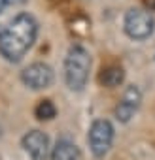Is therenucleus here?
Returning a JSON list of instances; mask_svg holds the SVG:
<instances>
[{
  "instance_id": "1",
  "label": "nucleus",
  "mask_w": 155,
  "mask_h": 160,
  "mask_svg": "<svg viewBox=\"0 0 155 160\" xmlns=\"http://www.w3.org/2000/svg\"><path fill=\"white\" fill-rule=\"evenodd\" d=\"M38 36V23L30 13H17L0 27V55L8 62H19Z\"/></svg>"
},
{
  "instance_id": "2",
  "label": "nucleus",
  "mask_w": 155,
  "mask_h": 160,
  "mask_svg": "<svg viewBox=\"0 0 155 160\" xmlns=\"http://www.w3.org/2000/svg\"><path fill=\"white\" fill-rule=\"evenodd\" d=\"M91 55L83 45H72L64 58V81L70 91H83L89 79Z\"/></svg>"
},
{
  "instance_id": "3",
  "label": "nucleus",
  "mask_w": 155,
  "mask_h": 160,
  "mask_svg": "<svg viewBox=\"0 0 155 160\" xmlns=\"http://www.w3.org/2000/svg\"><path fill=\"white\" fill-rule=\"evenodd\" d=\"M123 30L131 40H147L155 30V19L147 10L131 8L123 19Z\"/></svg>"
},
{
  "instance_id": "4",
  "label": "nucleus",
  "mask_w": 155,
  "mask_h": 160,
  "mask_svg": "<svg viewBox=\"0 0 155 160\" xmlns=\"http://www.w3.org/2000/svg\"><path fill=\"white\" fill-rule=\"evenodd\" d=\"M114 126L110 121L106 119H97L91 128H89V147H91V152L97 156V158H102L108 154V151L112 149V143H114Z\"/></svg>"
},
{
  "instance_id": "5",
  "label": "nucleus",
  "mask_w": 155,
  "mask_h": 160,
  "mask_svg": "<svg viewBox=\"0 0 155 160\" xmlns=\"http://www.w3.org/2000/svg\"><path fill=\"white\" fill-rule=\"evenodd\" d=\"M53 79H55V73L51 66L45 62H34L21 72V81L32 91H42V89L51 87Z\"/></svg>"
},
{
  "instance_id": "6",
  "label": "nucleus",
  "mask_w": 155,
  "mask_h": 160,
  "mask_svg": "<svg viewBox=\"0 0 155 160\" xmlns=\"http://www.w3.org/2000/svg\"><path fill=\"white\" fill-rule=\"evenodd\" d=\"M21 143L32 160H45L49 154V138L42 130H30L29 134L23 136Z\"/></svg>"
},
{
  "instance_id": "7",
  "label": "nucleus",
  "mask_w": 155,
  "mask_h": 160,
  "mask_svg": "<svg viewBox=\"0 0 155 160\" xmlns=\"http://www.w3.org/2000/svg\"><path fill=\"white\" fill-rule=\"evenodd\" d=\"M140 102H142V92H140V89H138L136 85H131V87L125 91L121 102H119L117 108H115V119H117L119 122H129V121L132 119V115L136 113V109L140 108Z\"/></svg>"
},
{
  "instance_id": "8",
  "label": "nucleus",
  "mask_w": 155,
  "mask_h": 160,
  "mask_svg": "<svg viewBox=\"0 0 155 160\" xmlns=\"http://www.w3.org/2000/svg\"><path fill=\"white\" fill-rule=\"evenodd\" d=\"M78 158H80V151L68 139H59L51 151V160H78Z\"/></svg>"
},
{
  "instance_id": "9",
  "label": "nucleus",
  "mask_w": 155,
  "mask_h": 160,
  "mask_svg": "<svg viewBox=\"0 0 155 160\" xmlns=\"http://www.w3.org/2000/svg\"><path fill=\"white\" fill-rule=\"evenodd\" d=\"M123 79H125V72H123L121 66H108L100 73V83L104 87H108V89L119 87L123 83Z\"/></svg>"
},
{
  "instance_id": "10",
  "label": "nucleus",
  "mask_w": 155,
  "mask_h": 160,
  "mask_svg": "<svg viewBox=\"0 0 155 160\" xmlns=\"http://www.w3.org/2000/svg\"><path fill=\"white\" fill-rule=\"evenodd\" d=\"M34 115H36V119H40V121H51V119L57 115V108L53 106L51 100H40L38 106L34 108Z\"/></svg>"
},
{
  "instance_id": "11",
  "label": "nucleus",
  "mask_w": 155,
  "mask_h": 160,
  "mask_svg": "<svg viewBox=\"0 0 155 160\" xmlns=\"http://www.w3.org/2000/svg\"><path fill=\"white\" fill-rule=\"evenodd\" d=\"M146 6H147V12H153L155 10V0H146Z\"/></svg>"
},
{
  "instance_id": "12",
  "label": "nucleus",
  "mask_w": 155,
  "mask_h": 160,
  "mask_svg": "<svg viewBox=\"0 0 155 160\" xmlns=\"http://www.w3.org/2000/svg\"><path fill=\"white\" fill-rule=\"evenodd\" d=\"M8 6H10V2H8V0H0V13H2V12L8 8Z\"/></svg>"
},
{
  "instance_id": "13",
  "label": "nucleus",
  "mask_w": 155,
  "mask_h": 160,
  "mask_svg": "<svg viewBox=\"0 0 155 160\" xmlns=\"http://www.w3.org/2000/svg\"><path fill=\"white\" fill-rule=\"evenodd\" d=\"M0 138H2V126H0Z\"/></svg>"
}]
</instances>
